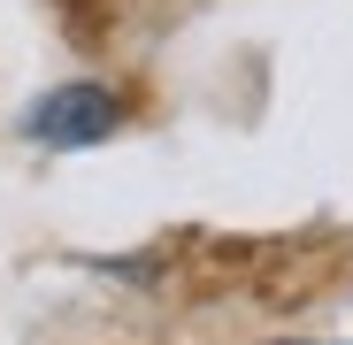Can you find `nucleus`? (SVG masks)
Instances as JSON below:
<instances>
[{"mask_svg": "<svg viewBox=\"0 0 353 345\" xmlns=\"http://www.w3.org/2000/svg\"><path fill=\"white\" fill-rule=\"evenodd\" d=\"M54 8H62V16H77V23L92 31V23H100V8H108V0H54Z\"/></svg>", "mask_w": 353, "mask_h": 345, "instance_id": "f03ea898", "label": "nucleus"}, {"mask_svg": "<svg viewBox=\"0 0 353 345\" xmlns=\"http://www.w3.org/2000/svg\"><path fill=\"white\" fill-rule=\"evenodd\" d=\"M115 123H123V100L100 92V85H62L31 107V138H46V146H92Z\"/></svg>", "mask_w": 353, "mask_h": 345, "instance_id": "f257e3e1", "label": "nucleus"}]
</instances>
